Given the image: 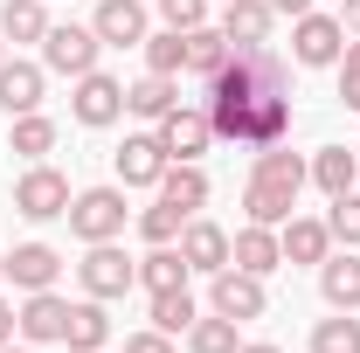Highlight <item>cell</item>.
<instances>
[{"label":"cell","instance_id":"b9f144b4","mask_svg":"<svg viewBox=\"0 0 360 353\" xmlns=\"http://www.w3.org/2000/svg\"><path fill=\"white\" fill-rule=\"evenodd\" d=\"M0 353H35V347H14V340H7V347H0Z\"/></svg>","mask_w":360,"mask_h":353},{"label":"cell","instance_id":"3957f363","mask_svg":"<svg viewBox=\"0 0 360 353\" xmlns=\"http://www.w3.org/2000/svg\"><path fill=\"white\" fill-rule=\"evenodd\" d=\"M340 49H347V21L340 14H298V28H291V63L298 70H333L340 63Z\"/></svg>","mask_w":360,"mask_h":353},{"label":"cell","instance_id":"f35d334b","mask_svg":"<svg viewBox=\"0 0 360 353\" xmlns=\"http://www.w3.org/2000/svg\"><path fill=\"white\" fill-rule=\"evenodd\" d=\"M7 340H14V305L0 298V347H7Z\"/></svg>","mask_w":360,"mask_h":353},{"label":"cell","instance_id":"83f0119b","mask_svg":"<svg viewBox=\"0 0 360 353\" xmlns=\"http://www.w3.org/2000/svg\"><path fill=\"white\" fill-rule=\"evenodd\" d=\"M7 146H14L21 160H49V153H56V118H42V111L14 118V132H7Z\"/></svg>","mask_w":360,"mask_h":353},{"label":"cell","instance_id":"7402d4cb","mask_svg":"<svg viewBox=\"0 0 360 353\" xmlns=\"http://www.w3.org/2000/svg\"><path fill=\"white\" fill-rule=\"evenodd\" d=\"M174 104H180V77H153V70H146L139 84H125V111H132V118H153V125H160Z\"/></svg>","mask_w":360,"mask_h":353},{"label":"cell","instance_id":"44dd1931","mask_svg":"<svg viewBox=\"0 0 360 353\" xmlns=\"http://www.w3.org/2000/svg\"><path fill=\"white\" fill-rule=\"evenodd\" d=\"M319 291H326L333 312H360V250L326 257V264H319Z\"/></svg>","mask_w":360,"mask_h":353},{"label":"cell","instance_id":"603a6c76","mask_svg":"<svg viewBox=\"0 0 360 353\" xmlns=\"http://www.w3.org/2000/svg\"><path fill=\"white\" fill-rule=\"evenodd\" d=\"M270 21H277L270 0H229L222 7V35L229 42H270Z\"/></svg>","mask_w":360,"mask_h":353},{"label":"cell","instance_id":"7bdbcfd3","mask_svg":"<svg viewBox=\"0 0 360 353\" xmlns=\"http://www.w3.org/2000/svg\"><path fill=\"white\" fill-rule=\"evenodd\" d=\"M0 277H7V250H0Z\"/></svg>","mask_w":360,"mask_h":353},{"label":"cell","instance_id":"f6af8a7d","mask_svg":"<svg viewBox=\"0 0 360 353\" xmlns=\"http://www.w3.org/2000/svg\"><path fill=\"white\" fill-rule=\"evenodd\" d=\"M222 7H229V0H222Z\"/></svg>","mask_w":360,"mask_h":353},{"label":"cell","instance_id":"cb8c5ba5","mask_svg":"<svg viewBox=\"0 0 360 353\" xmlns=\"http://www.w3.org/2000/svg\"><path fill=\"white\" fill-rule=\"evenodd\" d=\"M187 277H194V270H187V257H180L174 243H153V250L139 257V284H146V291H180Z\"/></svg>","mask_w":360,"mask_h":353},{"label":"cell","instance_id":"e0dca14e","mask_svg":"<svg viewBox=\"0 0 360 353\" xmlns=\"http://www.w3.org/2000/svg\"><path fill=\"white\" fill-rule=\"evenodd\" d=\"M63 347H70V353H104V347H111V312H104V298H84V305H70Z\"/></svg>","mask_w":360,"mask_h":353},{"label":"cell","instance_id":"836d02e7","mask_svg":"<svg viewBox=\"0 0 360 353\" xmlns=\"http://www.w3.org/2000/svg\"><path fill=\"white\" fill-rule=\"evenodd\" d=\"M326 229H333V243L360 250V194H333V215H326Z\"/></svg>","mask_w":360,"mask_h":353},{"label":"cell","instance_id":"ab89813d","mask_svg":"<svg viewBox=\"0 0 360 353\" xmlns=\"http://www.w3.org/2000/svg\"><path fill=\"white\" fill-rule=\"evenodd\" d=\"M340 21H347V35H360V0H347V14H340Z\"/></svg>","mask_w":360,"mask_h":353},{"label":"cell","instance_id":"7c38bea8","mask_svg":"<svg viewBox=\"0 0 360 353\" xmlns=\"http://www.w3.org/2000/svg\"><path fill=\"white\" fill-rule=\"evenodd\" d=\"M229 264L250 270V277H270V270L284 264V243H277V229H264V222H243V229L229 236Z\"/></svg>","mask_w":360,"mask_h":353},{"label":"cell","instance_id":"ffe728a7","mask_svg":"<svg viewBox=\"0 0 360 353\" xmlns=\"http://www.w3.org/2000/svg\"><path fill=\"white\" fill-rule=\"evenodd\" d=\"M0 111H7V118L42 111V70H35V63H0Z\"/></svg>","mask_w":360,"mask_h":353},{"label":"cell","instance_id":"8992f818","mask_svg":"<svg viewBox=\"0 0 360 353\" xmlns=\"http://www.w3.org/2000/svg\"><path fill=\"white\" fill-rule=\"evenodd\" d=\"M77 277H84V291L90 298H125L139 284V264L118 250V243H90L84 250V264H77Z\"/></svg>","mask_w":360,"mask_h":353},{"label":"cell","instance_id":"74e56055","mask_svg":"<svg viewBox=\"0 0 360 353\" xmlns=\"http://www.w3.org/2000/svg\"><path fill=\"white\" fill-rule=\"evenodd\" d=\"M270 7H277V14H291V21H298V14H312V0H270Z\"/></svg>","mask_w":360,"mask_h":353},{"label":"cell","instance_id":"5bb4252c","mask_svg":"<svg viewBox=\"0 0 360 353\" xmlns=\"http://www.w3.org/2000/svg\"><path fill=\"white\" fill-rule=\"evenodd\" d=\"M63 326H70V298H56V291H28V305L14 312V333H21L28 347L63 340Z\"/></svg>","mask_w":360,"mask_h":353},{"label":"cell","instance_id":"e575fe53","mask_svg":"<svg viewBox=\"0 0 360 353\" xmlns=\"http://www.w3.org/2000/svg\"><path fill=\"white\" fill-rule=\"evenodd\" d=\"M333 70H340V104L360 111V35H347V49H340V63H333Z\"/></svg>","mask_w":360,"mask_h":353},{"label":"cell","instance_id":"6da1fadb","mask_svg":"<svg viewBox=\"0 0 360 353\" xmlns=\"http://www.w3.org/2000/svg\"><path fill=\"white\" fill-rule=\"evenodd\" d=\"M201 111L215 139L243 146V153H270L291 139V63L270 42H229V63L208 77Z\"/></svg>","mask_w":360,"mask_h":353},{"label":"cell","instance_id":"d4e9b609","mask_svg":"<svg viewBox=\"0 0 360 353\" xmlns=\"http://www.w3.org/2000/svg\"><path fill=\"white\" fill-rule=\"evenodd\" d=\"M312 180L326 187V194H354V180H360V160L347 153V146H319V153H312Z\"/></svg>","mask_w":360,"mask_h":353},{"label":"cell","instance_id":"484cf974","mask_svg":"<svg viewBox=\"0 0 360 353\" xmlns=\"http://www.w3.org/2000/svg\"><path fill=\"white\" fill-rule=\"evenodd\" d=\"M49 35V7L42 0H7L0 7V42H42Z\"/></svg>","mask_w":360,"mask_h":353},{"label":"cell","instance_id":"f546056e","mask_svg":"<svg viewBox=\"0 0 360 353\" xmlns=\"http://www.w3.org/2000/svg\"><path fill=\"white\" fill-rule=\"evenodd\" d=\"M187 347H194V353H236V347H243V340H236V319H222V312L194 319V326H187Z\"/></svg>","mask_w":360,"mask_h":353},{"label":"cell","instance_id":"d6986e66","mask_svg":"<svg viewBox=\"0 0 360 353\" xmlns=\"http://www.w3.org/2000/svg\"><path fill=\"white\" fill-rule=\"evenodd\" d=\"M160 201H174L180 215H201V208H208V174H201L194 160H167V174H160Z\"/></svg>","mask_w":360,"mask_h":353},{"label":"cell","instance_id":"4316f807","mask_svg":"<svg viewBox=\"0 0 360 353\" xmlns=\"http://www.w3.org/2000/svg\"><path fill=\"white\" fill-rule=\"evenodd\" d=\"M222 63H229V35L222 28H208V21L187 28V70H194V77H215Z\"/></svg>","mask_w":360,"mask_h":353},{"label":"cell","instance_id":"1f68e13d","mask_svg":"<svg viewBox=\"0 0 360 353\" xmlns=\"http://www.w3.org/2000/svg\"><path fill=\"white\" fill-rule=\"evenodd\" d=\"M312 353H360V319H354V312L319 319V326H312Z\"/></svg>","mask_w":360,"mask_h":353},{"label":"cell","instance_id":"52a82bcc","mask_svg":"<svg viewBox=\"0 0 360 353\" xmlns=\"http://www.w3.org/2000/svg\"><path fill=\"white\" fill-rule=\"evenodd\" d=\"M14 208H21L28 222H56V215H70V180L56 174L49 160H35L28 174L14 180Z\"/></svg>","mask_w":360,"mask_h":353},{"label":"cell","instance_id":"60d3db41","mask_svg":"<svg viewBox=\"0 0 360 353\" xmlns=\"http://www.w3.org/2000/svg\"><path fill=\"white\" fill-rule=\"evenodd\" d=\"M236 353H284V347H270V340H257V347H236Z\"/></svg>","mask_w":360,"mask_h":353},{"label":"cell","instance_id":"2e32d148","mask_svg":"<svg viewBox=\"0 0 360 353\" xmlns=\"http://www.w3.org/2000/svg\"><path fill=\"white\" fill-rule=\"evenodd\" d=\"M56 277H63V257H56L49 243L7 250V284H14V291H56Z\"/></svg>","mask_w":360,"mask_h":353},{"label":"cell","instance_id":"5b68a950","mask_svg":"<svg viewBox=\"0 0 360 353\" xmlns=\"http://www.w3.org/2000/svg\"><path fill=\"white\" fill-rule=\"evenodd\" d=\"M298 194H305L298 180L250 167V187H243V215H250V222H264V229H284V222L298 215Z\"/></svg>","mask_w":360,"mask_h":353},{"label":"cell","instance_id":"277c9868","mask_svg":"<svg viewBox=\"0 0 360 353\" xmlns=\"http://www.w3.org/2000/svg\"><path fill=\"white\" fill-rule=\"evenodd\" d=\"M97 28H77V21H49V35H42V63L49 70H56V77H70V84H77V77H90V70H97Z\"/></svg>","mask_w":360,"mask_h":353},{"label":"cell","instance_id":"d6a6232c","mask_svg":"<svg viewBox=\"0 0 360 353\" xmlns=\"http://www.w3.org/2000/svg\"><path fill=\"white\" fill-rule=\"evenodd\" d=\"M180 229H187V215H180L174 201H153V208L139 215V236H146V243H180Z\"/></svg>","mask_w":360,"mask_h":353},{"label":"cell","instance_id":"9a60e30c","mask_svg":"<svg viewBox=\"0 0 360 353\" xmlns=\"http://www.w3.org/2000/svg\"><path fill=\"white\" fill-rule=\"evenodd\" d=\"M111 160H118V180H125V187H160V174H167V146H160V132H132Z\"/></svg>","mask_w":360,"mask_h":353},{"label":"cell","instance_id":"d590c367","mask_svg":"<svg viewBox=\"0 0 360 353\" xmlns=\"http://www.w3.org/2000/svg\"><path fill=\"white\" fill-rule=\"evenodd\" d=\"M160 21L187 35V28H201V21H208V0H160Z\"/></svg>","mask_w":360,"mask_h":353},{"label":"cell","instance_id":"ac0fdd59","mask_svg":"<svg viewBox=\"0 0 360 353\" xmlns=\"http://www.w3.org/2000/svg\"><path fill=\"white\" fill-rule=\"evenodd\" d=\"M277 243H284V264H326L333 257V229L312 222V215H291L277 229Z\"/></svg>","mask_w":360,"mask_h":353},{"label":"cell","instance_id":"7a4b0ae2","mask_svg":"<svg viewBox=\"0 0 360 353\" xmlns=\"http://www.w3.org/2000/svg\"><path fill=\"white\" fill-rule=\"evenodd\" d=\"M70 236H77V243H118V236H125V194H118V187H84V194H70Z\"/></svg>","mask_w":360,"mask_h":353},{"label":"cell","instance_id":"30bf717a","mask_svg":"<svg viewBox=\"0 0 360 353\" xmlns=\"http://www.w3.org/2000/svg\"><path fill=\"white\" fill-rule=\"evenodd\" d=\"M97 42L104 49H139L146 35H153V14L139 7V0H97Z\"/></svg>","mask_w":360,"mask_h":353},{"label":"cell","instance_id":"8d00e7d4","mask_svg":"<svg viewBox=\"0 0 360 353\" xmlns=\"http://www.w3.org/2000/svg\"><path fill=\"white\" fill-rule=\"evenodd\" d=\"M125 353H174V333H160V326H153V333H132Z\"/></svg>","mask_w":360,"mask_h":353},{"label":"cell","instance_id":"ee69618b","mask_svg":"<svg viewBox=\"0 0 360 353\" xmlns=\"http://www.w3.org/2000/svg\"><path fill=\"white\" fill-rule=\"evenodd\" d=\"M0 63H7V42H0Z\"/></svg>","mask_w":360,"mask_h":353},{"label":"cell","instance_id":"4dcf8cb0","mask_svg":"<svg viewBox=\"0 0 360 353\" xmlns=\"http://www.w3.org/2000/svg\"><path fill=\"white\" fill-rule=\"evenodd\" d=\"M146 70H153V77H180V70H187V35H180V28L146 35Z\"/></svg>","mask_w":360,"mask_h":353},{"label":"cell","instance_id":"9c48e42d","mask_svg":"<svg viewBox=\"0 0 360 353\" xmlns=\"http://www.w3.org/2000/svg\"><path fill=\"white\" fill-rule=\"evenodd\" d=\"M160 146H167V160H201V153L215 146L208 111H201V104H174V111L160 118Z\"/></svg>","mask_w":360,"mask_h":353},{"label":"cell","instance_id":"ba28073f","mask_svg":"<svg viewBox=\"0 0 360 353\" xmlns=\"http://www.w3.org/2000/svg\"><path fill=\"white\" fill-rule=\"evenodd\" d=\"M70 111H77V125L104 132V125H118V118H125V84H118V77H104V70H90V77H77Z\"/></svg>","mask_w":360,"mask_h":353},{"label":"cell","instance_id":"4fadbf2b","mask_svg":"<svg viewBox=\"0 0 360 353\" xmlns=\"http://www.w3.org/2000/svg\"><path fill=\"white\" fill-rule=\"evenodd\" d=\"M180 257H187V270H201V277L229 270V229H222V222L187 215V229H180Z\"/></svg>","mask_w":360,"mask_h":353},{"label":"cell","instance_id":"f1b7e54d","mask_svg":"<svg viewBox=\"0 0 360 353\" xmlns=\"http://www.w3.org/2000/svg\"><path fill=\"white\" fill-rule=\"evenodd\" d=\"M194 319H201V305H194L187 284H180V291H153V326H160V333H187Z\"/></svg>","mask_w":360,"mask_h":353},{"label":"cell","instance_id":"8fae6325","mask_svg":"<svg viewBox=\"0 0 360 353\" xmlns=\"http://www.w3.org/2000/svg\"><path fill=\"white\" fill-rule=\"evenodd\" d=\"M208 305L222 312V319H264V277H250V270H215V291H208Z\"/></svg>","mask_w":360,"mask_h":353}]
</instances>
